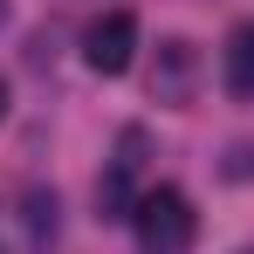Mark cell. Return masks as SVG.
I'll list each match as a JSON object with an SVG mask.
<instances>
[{"label":"cell","mask_w":254,"mask_h":254,"mask_svg":"<svg viewBox=\"0 0 254 254\" xmlns=\"http://www.w3.org/2000/svg\"><path fill=\"white\" fill-rule=\"evenodd\" d=\"M254 172V144H234V151H227V179H248Z\"/></svg>","instance_id":"cell-7"},{"label":"cell","mask_w":254,"mask_h":254,"mask_svg":"<svg viewBox=\"0 0 254 254\" xmlns=\"http://www.w3.org/2000/svg\"><path fill=\"white\" fill-rule=\"evenodd\" d=\"M83 62L96 76H124L137 62V14L130 7H110V14H96L83 28Z\"/></svg>","instance_id":"cell-2"},{"label":"cell","mask_w":254,"mask_h":254,"mask_svg":"<svg viewBox=\"0 0 254 254\" xmlns=\"http://www.w3.org/2000/svg\"><path fill=\"white\" fill-rule=\"evenodd\" d=\"M220 83H227V96H254V21H234V28H227Z\"/></svg>","instance_id":"cell-4"},{"label":"cell","mask_w":254,"mask_h":254,"mask_svg":"<svg viewBox=\"0 0 254 254\" xmlns=\"http://www.w3.org/2000/svg\"><path fill=\"white\" fill-rule=\"evenodd\" d=\"M130 165H137V158H117V165L96 179V213H103V220H130V213H137V192H130Z\"/></svg>","instance_id":"cell-5"},{"label":"cell","mask_w":254,"mask_h":254,"mask_svg":"<svg viewBox=\"0 0 254 254\" xmlns=\"http://www.w3.org/2000/svg\"><path fill=\"white\" fill-rule=\"evenodd\" d=\"M0 28H7V0H0Z\"/></svg>","instance_id":"cell-9"},{"label":"cell","mask_w":254,"mask_h":254,"mask_svg":"<svg viewBox=\"0 0 254 254\" xmlns=\"http://www.w3.org/2000/svg\"><path fill=\"white\" fill-rule=\"evenodd\" d=\"M192 89H199V48L186 42V35H165L158 42V62H151V103L186 110Z\"/></svg>","instance_id":"cell-3"},{"label":"cell","mask_w":254,"mask_h":254,"mask_svg":"<svg viewBox=\"0 0 254 254\" xmlns=\"http://www.w3.org/2000/svg\"><path fill=\"white\" fill-rule=\"evenodd\" d=\"M0 124H7V76H0Z\"/></svg>","instance_id":"cell-8"},{"label":"cell","mask_w":254,"mask_h":254,"mask_svg":"<svg viewBox=\"0 0 254 254\" xmlns=\"http://www.w3.org/2000/svg\"><path fill=\"white\" fill-rule=\"evenodd\" d=\"M130 227H137V248L144 254H186L192 234H199V213H192V199L179 186H151V192H137Z\"/></svg>","instance_id":"cell-1"},{"label":"cell","mask_w":254,"mask_h":254,"mask_svg":"<svg viewBox=\"0 0 254 254\" xmlns=\"http://www.w3.org/2000/svg\"><path fill=\"white\" fill-rule=\"evenodd\" d=\"M55 213H62V206H55V192H42V186L21 199V227H28V248H35V254L55 248Z\"/></svg>","instance_id":"cell-6"}]
</instances>
